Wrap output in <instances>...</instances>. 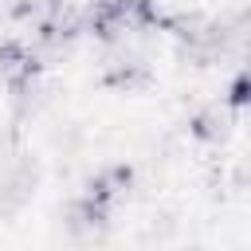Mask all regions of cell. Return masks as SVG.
Returning a JSON list of instances; mask_svg holds the SVG:
<instances>
[{"label":"cell","instance_id":"1","mask_svg":"<svg viewBox=\"0 0 251 251\" xmlns=\"http://www.w3.org/2000/svg\"><path fill=\"white\" fill-rule=\"evenodd\" d=\"M35 180H39V173H35L31 161H12V165L0 173V212H4V216L20 212V208L31 200Z\"/></svg>","mask_w":251,"mask_h":251},{"label":"cell","instance_id":"2","mask_svg":"<svg viewBox=\"0 0 251 251\" xmlns=\"http://www.w3.org/2000/svg\"><path fill=\"white\" fill-rule=\"evenodd\" d=\"M0 78L8 86L35 78V51H27L24 43H0Z\"/></svg>","mask_w":251,"mask_h":251},{"label":"cell","instance_id":"3","mask_svg":"<svg viewBox=\"0 0 251 251\" xmlns=\"http://www.w3.org/2000/svg\"><path fill=\"white\" fill-rule=\"evenodd\" d=\"M106 200H94V196H82V200H75L71 204V212H67V220H71V231H78V235H94V231H102L106 227Z\"/></svg>","mask_w":251,"mask_h":251},{"label":"cell","instance_id":"4","mask_svg":"<svg viewBox=\"0 0 251 251\" xmlns=\"http://www.w3.org/2000/svg\"><path fill=\"white\" fill-rule=\"evenodd\" d=\"M129 188V169L126 165H110V169H102V173H94V180H90V188H86V196H94V200H118L122 192Z\"/></svg>","mask_w":251,"mask_h":251},{"label":"cell","instance_id":"5","mask_svg":"<svg viewBox=\"0 0 251 251\" xmlns=\"http://www.w3.org/2000/svg\"><path fill=\"white\" fill-rule=\"evenodd\" d=\"M110 82L114 86H137V82H145V67L137 59H118L110 67Z\"/></svg>","mask_w":251,"mask_h":251},{"label":"cell","instance_id":"6","mask_svg":"<svg viewBox=\"0 0 251 251\" xmlns=\"http://www.w3.org/2000/svg\"><path fill=\"white\" fill-rule=\"evenodd\" d=\"M192 129H196L200 137H224V118H220V110H204V114L192 122Z\"/></svg>","mask_w":251,"mask_h":251},{"label":"cell","instance_id":"7","mask_svg":"<svg viewBox=\"0 0 251 251\" xmlns=\"http://www.w3.org/2000/svg\"><path fill=\"white\" fill-rule=\"evenodd\" d=\"M243 94H247V86H243V78H235V86H231V102L239 106V102H243Z\"/></svg>","mask_w":251,"mask_h":251}]
</instances>
